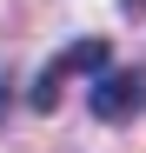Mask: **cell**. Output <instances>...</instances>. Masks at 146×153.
Returning a JSON list of instances; mask_svg holds the SVG:
<instances>
[{"label":"cell","mask_w":146,"mask_h":153,"mask_svg":"<svg viewBox=\"0 0 146 153\" xmlns=\"http://www.w3.org/2000/svg\"><path fill=\"white\" fill-rule=\"evenodd\" d=\"M100 67H113V47H106V40H93V33H86V40H66L60 53L46 60L40 73H33V87H27V107H33V113H53L73 73H100Z\"/></svg>","instance_id":"cell-1"},{"label":"cell","mask_w":146,"mask_h":153,"mask_svg":"<svg viewBox=\"0 0 146 153\" xmlns=\"http://www.w3.org/2000/svg\"><path fill=\"white\" fill-rule=\"evenodd\" d=\"M86 107H93V120H106V126L139 120L146 113V67H100L93 87H86Z\"/></svg>","instance_id":"cell-2"},{"label":"cell","mask_w":146,"mask_h":153,"mask_svg":"<svg viewBox=\"0 0 146 153\" xmlns=\"http://www.w3.org/2000/svg\"><path fill=\"white\" fill-rule=\"evenodd\" d=\"M0 107H7V87H0Z\"/></svg>","instance_id":"cell-3"}]
</instances>
